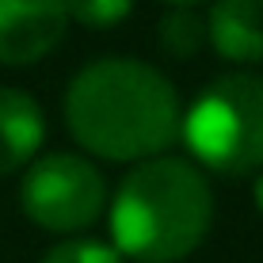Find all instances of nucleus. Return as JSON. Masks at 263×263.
<instances>
[{
  "label": "nucleus",
  "mask_w": 263,
  "mask_h": 263,
  "mask_svg": "<svg viewBox=\"0 0 263 263\" xmlns=\"http://www.w3.org/2000/svg\"><path fill=\"white\" fill-rule=\"evenodd\" d=\"M65 0H0V65H31L65 39Z\"/></svg>",
  "instance_id": "nucleus-5"
},
{
  "label": "nucleus",
  "mask_w": 263,
  "mask_h": 263,
  "mask_svg": "<svg viewBox=\"0 0 263 263\" xmlns=\"http://www.w3.org/2000/svg\"><path fill=\"white\" fill-rule=\"evenodd\" d=\"M65 122L80 149L103 160H153L179 138L183 103L149 61H88L65 88Z\"/></svg>",
  "instance_id": "nucleus-1"
},
{
  "label": "nucleus",
  "mask_w": 263,
  "mask_h": 263,
  "mask_svg": "<svg viewBox=\"0 0 263 263\" xmlns=\"http://www.w3.org/2000/svg\"><path fill=\"white\" fill-rule=\"evenodd\" d=\"M23 214L46 233L88 229L107 202V183L92 160L77 153H50L27 164L20 183Z\"/></svg>",
  "instance_id": "nucleus-4"
},
{
  "label": "nucleus",
  "mask_w": 263,
  "mask_h": 263,
  "mask_svg": "<svg viewBox=\"0 0 263 263\" xmlns=\"http://www.w3.org/2000/svg\"><path fill=\"white\" fill-rule=\"evenodd\" d=\"M157 39L172 58H195L206 46V20L195 8H172V12L160 15Z\"/></svg>",
  "instance_id": "nucleus-8"
},
{
  "label": "nucleus",
  "mask_w": 263,
  "mask_h": 263,
  "mask_svg": "<svg viewBox=\"0 0 263 263\" xmlns=\"http://www.w3.org/2000/svg\"><path fill=\"white\" fill-rule=\"evenodd\" d=\"M179 138L191 160L221 176L263 172V77L225 72L187 107Z\"/></svg>",
  "instance_id": "nucleus-3"
},
{
  "label": "nucleus",
  "mask_w": 263,
  "mask_h": 263,
  "mask_svg": "<svg viewBox=\"0 0 263 263\" xmlns=\"http://www.w3.org/2000/svg\"><path fill=\"white\" fill-rule=\"evenodd\" d=\"M252 195H256V206H259V210H263V172H259V176H256V187H252Z\"/></svg>",
  "instance_id": "nucleus-11"
},
{
  "label": "nucleus",
  "mask_w": 263,
  "mask_h": 263,
  "mask_svg": "<svg viewBox=\"0 0 263 263\" xmlns=\"http://www.w3.org/2000/svg\"><path fill=\"white\" fill-rule=\"evenodd\" d=\"M206 20V46L217 58L256 65L263 61V0H214Z\"/></svg>",
  "instance_id": "nucleus-6"
},
{
  "label": "nucleus",
  "mask_w": 263,
  "mask_h": 263,
  "mask_svg": "<svg viewBox=\"0 0 263 263\" xmlns=\"http://www.w3.org/2000/svg\"><path fill=\"white\" fill-rule=\"evenodd\" d=\"M130 12H134V0H65V15L77 20L80 27H92V31L119 27Z\"/></svg>",
  "instance_id": "nucleus-9"
},
{
  "label": "nucleus",
  "mask_w": 263,
  "mask_h": 263,
  "mask_svg": "<svg viewBox=\"0 0 263 263\" xmlns=\"http://www.w3.org/2000/svg\"><path fill=\"white\" fill-rule=\"evenodd\" d=\"M164 4H172V8H195L198 0H164Z\"/></svg>",
  "instance_id": "nucleus-12"
},
{
  "label": "nucleus",
  "mask_w": 263,
  "mask_h": 263,
  "mask_svg": "<svg viewBox=\"0 0 263 263\" xmlns=\"http://www.w3.org/2000/svg\"><path fill=\"white\" fill-rule=\"evenodd\" d=\"M39 263H122V256L103 240H88V237H72L61 240L42 256Z\"/></svg>",
  "instance_id": "nucleus-10"
},
{
  "label": "nucleus",
  "mask_w": 263,
  "mask_h": 263,
  "mask_svg": "<svg viewBox=\"0 0 263 263\" xmlns=\"http://www.w3.org/2000/svg\"><path fill=\"white\" fill-rule=\"evenodd\" d=\"M214 225V191L187 157H153L126 172L111 198V248L138 263H179Z\"/></svg>",
  "instance_id": "nucleus-2"
},
{
  "label": "nucleus",
  "mask_w": 263,
  "mask_h": 263,
  "mask_svg": "<svg viewBox=\"0 0 263 263\" xmlns=\"http://www.w3.org/2000/svg\"><path fill=\"white\" fill-rule=\"evenodd\" d=\"M42 138H46V119L39 99L23 88L0 84V176L31 164Z\"/></svg>",
  "instance_id": "nucleus-7"
}]
</instances>
